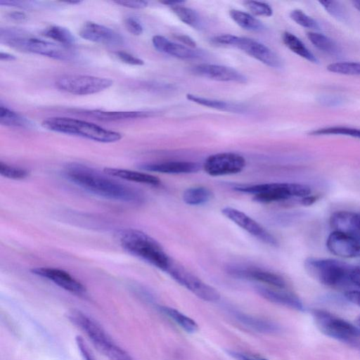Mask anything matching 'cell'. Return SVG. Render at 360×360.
I'll return each mask as SVG.
<instances>
[{"label": "cell", "instance_id": "obj_1", "mask_svg": "<svg viewBox=\"0 0 360 360\" xmlns=\"http://www.w3.org/2000/svg\"><path fill=\"white\" fill-rule=\"evenodd\" d=\"M65 175L86 191L105 198L132 203H141L144 200L143 193L136 188L122 184L82 164H69L65 167Z\"/></svg>", "mask_w": 360, "mask_h": 360}, {"label": "cell", "instance_id": "obj_2", "mask_svg": "<svg viewBox=\"0 0 360 360\" xmlns=\"http://www.w3.org/2000/svg\"><path fill=\"white\" fill-rule=\"evenodd\" d=\"M120 242L130 254L167 272L172 259L148 234L134 229H124L120 233Z\"/></svg>", "mask_w": 360, "mask_h": 360}, {"label": "cell", "instance_id": "obj_3", "mask_svg": "<svg viewBox=\"0 0 360 360\" xmlns=\"http://www.w3.org/2000/svg\"><path fill=\"white\" fill-rule=\"evenodd\" d=\"M66 316L109 360H134L129 353L114 342L100 324L85 313L74 309L70 310Z\"/></svg>", "mask_w": 360, "mask_h": 360}, {"label": "cell", "instance_id": "obj_4", "mask_svg": "<svg viewBox=\"0 0 360 360\" xmlns=\"http://www.w3.org/2000/svg\"><path fill=\"white\" fill-rule=\"evenodd\" d=\"M0 38L2 41L16 49L27 51L53 59L70 61L77 56L70 47L35 37H27L20 30L2 28Z\"/></svg>", "mask_w": 360, "mask_h": 360}, {"label": "cell", "instance_id": "obj_5", "mask_svg": "<svg viewBox=\"0 0 360 360\" xmlns=\"http://www.w3.org/2000/svg\"><path fill=\"white\" fill-rule=\"evenodd\" d=\"M41 126L52 131L81 136L101 143L120 141V132L105 129L86 121L63 117H52L44 120Z\"/></svg>", "mask_w": 360, "mask_h": 360}, {"label": "cell", "instance_id": "obj_6", "mask_svg": "<svg viewBox=\"0 0 360 360\" xmlns=\"http://www.w3.org/2000/svg\"><path fill=\"white\" fill-rule=\"evenodd\" d=\"M354 264L333 259L309 257L304 269L314 278L331 288L352 286Z\"/></svg>", "mask_w": 360, "mask_h": 360}, {"label": "cell", "instance_id": "obj_7", "mask_svg": "<svg viewBox=\"0 0 360 360\" xmlns=\"http://www.w3.org/2000/svg\"><path fill=\"white\" fill-rule=\"evenodd\" d=\"M234 189L242 193H252L255 201L262 203L285 200L291 198L302 199L311 193L310 187L297 183L261 184L237 186Z\"/></svg>", "mask_w": 360, "mask_h": 360}, {"label": "cell", "instance_id": "obj_8", "mask_svg": "<svg viewBox=\"0 0 360 360\" xmlns=\"http://www.w3.org/2000/svg\"><path fill=\"white\" fill-rule=\"evenodd\" d=\"M211 41L215 44L239 49L271 68H278L283 66V60L277 53L255 39L225 34L213 37Z\"/></svg>", "mask_w": 360, "mask_h": 360}, {"label": "cell", "instance_id": "obj_9", "mask_svg": "<svg viewBox=\"0 0 360 360\" xmlns=\"http://www.w3.org/2000/svg\"><path fill=\"white\" fill-rule=\"evenodd\" d=\"M315 324L324 335L344 342L352 343L360 338V328L326 310L311 311Z\"/></svg>", "mask_w": 360, "mask_h": 360}, {"label": "cell", "instance_id": "obj_10", "mask_svg": "<svg viewBox=\"0 0 360 360\" xmlns=\"http://www.w3.org/2000/svg\"><path fill=\"white\" fill-rule=\"evenodd\" d=\"M113 84L108 78L84 75H65L58 77L56 86L75 95H89L103 91Z\"/></svg>", "mask_w": 360, "mask_h": 360}, {"label": "cell", "instance_id": "obj_11", "mask_svg": "<svg viewBox=\"0 0 360 360\" xmlns=\"http://www.w3.org/2000/svg\"><path fill=\"white\" fill-rule=\"evenodd\" d=\"M167 273L178 283L201 300L207 302H216L220 298V294L215 288L205 283L173 260H172Z\"/></svg>", "mask_w": 360, "mask_h": 360}, {"label": "cell", "instance_id": "obj_12", "mask_svg": "<svg viewBox=\"0 0 360 360\" xmlns=\"http://www.w3.org/2000/svg\"><path fill=\"white\" fill-rule=\"evenodd\" d=\"M245 159L234 153H219L209 156L203 168L210 176H217L240 172L245 167Z\"/></svg>", "mask_w": 360, "mask_h": 360}, {"label": "cell", "instance_id": "obj_13", "mask_svg": "<svg viewBox=\"0 0 360 360\" xmlns=\"http://www.w3.org/2000/svg\"><path fill=\"white\" fill-rule=\"evenodd\" d=\"M32 272L35 275L46 278L72 294L84 297L87 295L85 286L63 269L52 267H37L32 269Z\"/></svg>", "mask_w": 360, "mask_h": 360}, {"label": "cell", "instance_id": "obj_14", "mask_svg": "<svg viewBox=\"0 0 360 360\" xmlns=\"http://www.w3.org/2000/svg\"><path fill=\"white\" fill-rule=\"evenodd\" d=\"M221 213L227 219L261 241L271 245L277 244L276 239L270 233L245 213L230 207L223 208Z\"/></svg>", "mask_w": 360, "mask_h": 360}, {"label": "cell", "instance_id": "obj_15", "mask_svg": "<svg viewBox=\"0 0 360 360\" xmlns=\"http://www.w3.org/2000/svg\"><path fill=\"white\" fill-rule=\"evenodd\" d=\"M227 272L233 277L261 282L271 287L281 289L286 287V282L283 277L264 269L233 265L227 267Z\"/></svg>", "mask_w": 360, "mask_h": 360}, {"label": "cell", "instance_id": "obj_16", "mask_svg": "<svg viewBox=\"0 0 360 360\" xmlns=\"http://www.w3.org/2000/svg\"><path fill=\"white\" fill-rule=\"evenodd\" d=\"M195 75L220 82L245 83L246 77L231 67L216 64H198L191 68Z\"/></svg>", "mask_w": 360, "mask_h": 360}, {"label": "cell", "instance_id": "obj_17", "mask_svg": "<svg viewBox=\"0 0 360 360\" xmlns=\"http://www.w3.org/2000/svg\"><path fill=\"white\" fill-rule=\"evenodd\" d=\"M82 38L105 45L119 46L124 42L123 37L110 27L94 22H86L79 30Z\"/></svg>", "mask_w": 360, "mask_h": 360}, {"label": "cell", "instance_id": "obj_18", "mask_svg": "<svg viewBox=\"0 0 360 360\" xmlns=\"http://www.w3.org/2000/svg\"><path fill=\"white\" fill-rule=\"evenodd\" d=\"M328 250L333 255L345 258L360 257V243L342 232L333 231L326 240Z\"/></svg>", "mask_w": 360, "mask_h": 360}, {"label": "cell", "instance_id": "obj_19", "mask_svg": "<svg viewBox=\"0 0 360 360\" xmlns=\"http://www.w3.org/2000/svg\"><path fill=\"white\" fill-rule=\"evenodd\" d=\"M333 231L342 232L360 243V212L341 210L334 212L330 218Z\"/></svg>", "mask_w": 360, "mask_h": 360}, {"label": "cell", "instance_id": "obj_20", "mask_svg": "<svg viewBox=\"0 0 360 360\" xmlns=\"http://www.w3.org/2000/svg\"><path fill=\"white\" fill-rule=\"evenodd\" d=\"M152 43L158 51L179 59L193 60L203 56V52L200 50L177 44L161 35L153 36Z\"/></svg>", "mask_w": 360, "mask_h": 360}, {"label": "cell", "instance_id": "obj_21", "mask_svg": "<svg viewBox=\"0 0 360 360\" xmlns=\"http://www.w3.org/2000/svg\"><path fill=\"white\" fill-rule=\"evenodd\" d=\"M257 292L265 300L298 311L304 307L300 299L294 293L285 289L269 288L262 285L255 287Z\"/></svg>", "mask_w": 360, "mask_h": 360}, {"label": "cell", "instance_id": "obj_22", "mask_svg": "<svg viewBox=\"0 0 360 360\" xmlns=\"http://www.w3.org/2000/svg\"><path fill=\"white\" fill-rule=\"evenodd\" d=\"M140 168L149 172L163 174H191L199 171L200 165L197 162L188 161H168L155 163H145Z\"/></svg>", "mask_w": 360, "mask_h": 360}, {"label": "cell", "instance_id": "obj_23", "mask_svg": "<svg viewBox=\"0 0 360 360\" xmlns=\"http://www.w3.org/2000/svg\"><path fill=\"white\" fill-rule=\"evenodd\" d=\"M80 114L93 117L100 120L116 121L128 119L143 118L153 115L150 112L143 111H104L101 110H89L79 111Z\"/></svg>", "mask_w": 360, "mask_h": 360}, {"label": "cell", "instance_id": "obj_24", "mask_svg": "<svg viewBox=\"0 0 360 360\" xmlns=\"http://www.w3.org/2000/svg\"><path fill=\"white\" fill-rule=\"evenodd\" d=\"M186 97L188 100L198 105L221 111L234 113H242L246 111V108L240 103L205 98L192 94H187Z\"/></svg>", "mask_w": 360, "mask_h": 360}, {"label": "cell", "instance_id": "obj_25", "mask_svg": "<svg viewBox=\"0 0 360 360\" xmlns=\"http://www.w3.org/2000/svg\"><path fill=\"white\" fill-rule=\"evenodd\" d=\"M104 173L110 176L151 186H158L160 184V180L157 176L144 172L108 167L104 169Z\"/></svg>", "mask_w": 360, "mask_h": 360}, {"label": "cell", "instance_id": "obj_26", "mask_svg": "<svg viewBox=\"0 0 360 360\" xmlns=\"http://www.w3.org/2000/svg\"><path fill=\"white\" fill-rule=\"evenodd\" d=\"M234 316L238 321L245 326L259 333H272L279 330L278 326L276 323L267 319L241 312L234 313Z\"/></svg>", "mask_w": 360, "mask_h": 360}, {"label": "cell", "instance_id": "obj_27", "mask_svg": "<svg viewBox=\"0 0 360 360\" xmlns=\"http://www.w3.org/2000/svg\"><path fill=\"white\" fill-rule=\"evenodd\" d=\"M307 37L310 42L319 51L334 57L342 55L340 46L328 36L319 32H307Z\"/></svg>", "mask_w": 360, "mask_h": 360}, {"label": "cell", "instance_id": "obj_28", "mask_svg": "<svg viewBox=\"0 0 360 360\" xmlns=\"http://www.w3.org/2000/svg\"><path fill=\"white\" fill-rule=\"evenodd\" d=\"M284 44L293 53L306 59L307 60L319 64L318 58L307 49L304 44L295 34L285 32L282 34Z\"/></svg>", "mask_w": 360, "mask_h": 360}, {"label": "cell", "instance_id": "obj_29", "mask_svg": "<svg viewBox=\"0 0 360 360\" xmlns=\"http://www.w3.org/2000/svg\"><path fill=\"white\" fill-rule=\"evenodd\" d=\"M229 15L238 26L244 30L261 32L265 29L264 25L259 20L248 13L231 9L229 11Z\"/></svg>", "mask_w": 360, "mask_h": 360}, {"label": "cell", "instance_id": "obj_30", "mask_svg": "<svg viewBox=\"0 0 360 360\" xmlns=\"http://www.w3.org/2000/svg\"><path fill=\"white\" fill-rule=\"evenodd\" d=\"M159 310L187 333H193L198 330V326L193 319L178 310L166 306H160Z\"/></svg>", "mask_w": 360, "mask_h": 360}, {"label": "cell", "instance_id": "obj_31", "mask_svg": "<svg viewBox=\"0 0 360 360\" xmlns=\"http://www.w3.org/2000/svg\"><path fill=\"white\" fill-rule=\"evenodd\" d=\"M41 34L67 47L74 45L76 42V37L73 34L68 28L61 26H50L45 28Z\"/></svg>", "mask_w": 360, "mask_h": 360}, {"label": "cell", "instance_id": "obj_32", "mask_svg": "<svg viewBox=\"0 0 360 360\" xmlns=\"http://www.w3.org/2000/svg\"><path fill=\"white\" fill-rule=\"evenodd\" d=\"M212 192L204 186L188 188L183 193L184 202L189 205H200L210 201L212 197Z\"/></svg>", "mask_w": 360, "mask_h": 360}, {"label": "cell", "instance_id": "obj_33", "mask_svg": "<svg viewBox=\"0 0 360 360\" xmlns=\"http://www.w3.org/2000/svg\"><path fill=\"white\" fill-rule=\"evenodd\" d=\"M0 123L8 127L31 128L33 123L26 117L1 105Z\"/></svg>", "mask_w": 360, "mask_h": 360}, {"label": "cell", "instance_id": "obj_34", "mask_svg": "<svg viewBox=\"0 0 360 360\" xmlns=\"http://www.w3.org/2000/svg\"><path fill=\"white\" fill-rule=\"evenodd\" d=\"M171 11L184 23L195 28L200 29L202 22L198 13L192 8L182 5L170 7Z\"/></svg>", "mask_w": 360, "mask_h": 360}, {"label": "cell", "instance_id": "obj_35", "mask_svg": "<svg viewBox=\"0 0 360 360\" xmlns=\"http://www.w3.org/2000/svg\"><path fill=\"white\" fill-rule=\"evenodd\" d=\"M309 134L312 136L342 135L360 139V129L345 126H333L312 130Z\"/></svg>", "mask_w": 360, "mask_h": 360}, {"label": "cell", "instance_id": "obj_36", "mask_svg": "<svg viewBox=\"0 0 360 360\" xmlns=\"http://www.w3.org/2000/svg\"><path fill=\"white\" fill-rule=\"evenodd\" d=\"M319 3L332 17L342 22H347L349 15L345 7L337 1L324 0Z\"/></svg>", "mask_w": 360, "mask_h": 360}, {"label": "cell", "instance_id": "obj_37", "mask_svg": "<svg viewBox=\"0 0 360 360\" xmlns=\"http://www.w3.org/2000/svg\"><path fill=\"white\" fill-rule=\"evenodd\" d=\"M329 72L346 75L360 76V63L358 62H338L328 65Z\"/></svg>", "mask_w": 360, "mask_h": 360}, {"label": "cell", "instance_id": "obj_38", "mask_svg": "<svg viewBox=\"0 0 360 360\" xmlns=\"http://www.w3.org/2000/svg\"><path fill=\"white\" fill-rule=\"evenodd\" d=\"M290 17L294 22L303 27L312 30L320 29V25L316 20L300 9L292 10L290 13Z\"/></svg>", "mask_w": 360, "mask_h": 360}, {"label": "cell", "instance_id": "obj_39", "mask_svg": "<svg viewBox=\"0 0 360 360\" xmlns=\"http://www.w3.org/2000/svg\"><path fill=\"white\" fill-rule=\"evenodd\" d=\"M243 4L255 15L270 17L273 14L271 7L266 3L257 1H245Z\"/></svg>", "mask_w": 360, "mask_h": 360}, {"label": "cell", "instance_id": "obj_40", "mask_svg": "<svg viewBox=\"0 0 360 360\" xmlns=\"http://www.w3.org/2000/svg\"><path fill=\"white\" fill-rule=\"evenodd\" d=\"M0 174L1 176L15 180H20L28 176V172L22 168L13 167L0 162Z\"/></svg>", "mask_w": 360, "mask_h": 360}, {"label": "cell", "instance_id": "obj_41", "mask_svg": "<svg viewBox=\"0 0 360 360\" xmlns=\"http://www.w3.org/2000/svg\"><path fill=\"white\" fill-rule=\"evenodd\" d=\"M317 102L326 107H338L344 104L345 98L338 95L321 94L316 98Z\"/></svg>", "mask_w": 360, "mask_h": 360}, {"label": "cell", "instance_id": "obj_42", "mask_svg": "<svg viewBox=\"0 0 360 360\" xmlns=\"http://www.w3.org/2000/svg\"><path fill=\"white\" fill-rule=\"evenodd\" d=\"M114 54L120 60L129 65H143L144 64L142 59L125 51H116Z\"/></svg>", "mask_w": 360, "mask_h": 360}, {"label": "cell", "instance_id": "obj_43", "mask_svg": "<svg viewBox=\"0 0 360 360\" xmlns=\"http://www.w3.org/2000/svg\"><path fill=\"white\" fill-rule=\"evenodd\" d=\"M75 342L78 351L79 352L82 360H95L87 345L82 336L77 335L75 338Z\"/></svg>", "mask_w": 360, "mask_h": 360}, {"label": "cell", "instance_id": "obj_44", "mask_svg": "<svg viewBox=\"0 0 360 360\" xmlns=\"http://www.w3.org/2000/svg\"><path fill=\"white\" fill-rule=\"evenodd\" d=\"M126 29L134 35H140L143 33V28L141 24L136 18L128 17L124 22Z\"/></svg>", "mask_w": 360, "mask_h": 360}, {"label": "cell", "instance_id": "obj_45", "mask_svg": "<svg viewBox=\"0 0 360 360\" xmlns=\"http://www.w3.org/2000/svg\"><path fill=\"white\" fill-rule=\"evenodd\" d=\"M227 353L229 354V355H230L231 356L237 360H267L266 359H264L263 357L248 354L245 352L229 350L227 351Z\"/></svg>", "mask_w": 360, "mask_h": 360}, {"label": "cell", "instance_id": "obj_46", "mask_svg": "<svg viewBox=\"0 0 360 360\" xmlns=\"http://www.w3.org/2000/svg\"><path fill=\"white\" fill-rule=\"evenodd\" d=\"M115 3L131 8H143L148 6L146 1H117Z\"/></svg>", "mask_w": 360, "mask_h": 360}, {"label": "cell", "instance_id": "obj_47", "mask_svg": "<svg viewBox=\"0 0 360 360\" xmlns=\"http://www.w3.org/2000/svg\"><path fill=\"white\" fill-rule=\"evenodd\" d=\"M174 37L181 43H182V44H184L185 46L189 48L195 49L197 46V44L195 41V40L186 34H175L174 35Z\"/></svg>", "mask_w": 360, "mask_h": 360}, {"label": "cell", "instance_id": "obj_48", "mask_svg": "<svg viewBox=\"0 0 360 360\" xmlns=\"http://www.w3.org/2000/svg\"><path fill=\"white\" fill-rule=\"evenodd\" d=\"M345 297L349 302L360 307V290H347L345 292Z\"/></svg>", "mask_w": 360, "mask_h": 360}, {"label": "cell", "instance_id": "obj_49", "mask_svg": "<svg viewBox=\"0 0 360 360\" xmlns=\"http://www.w3.org/2000/svg\"><path fill=\"white\" fill-rule=\"evenodd\" d=\"M351 285L360 288V262L354 265L351 276Z\"/></svg>", "mask_w": 360, "mask_h": 360}, {"label": "cell", "instance_id": "obj_50", "mask_svg": "<svg viewBox=\"0 0 360 360\" xmlns=\"http://www.w3.org/2000/svg\"><path fill=\"white\" fill-rule=\"evenodd\" d=\"M8 18L15 21H24L27 19V15L23 12L13 11L8 13Z\"/></svg>", "mask_w": 360, "mask_h": 360}, {"label": "cell", "instance_id": "obj_51", "mask_svg": "<svg viewBox=\"0 0 360 360\" xmlns=\"http://www.w3.org/2000/svg\"><path fill=\"white\" fill-rule=\"evenodd\" d=\"M0 59L1 60H14L16 59L15 56L13 54L5 53V52H1L0 53Z\"/></svg>", "mask_w": 360, "mask_h": 360}, {"label": "cell", "instance_id": "obj_52", "mask_svg": "<svg viewBox=\"0 0 360 360\" xmlns=\"http://www.w3.org/2000/svg\"><path fill=\"white\" fill-rule=\"evenodd\" d=\"M184 2H185L184 1H179V0H176V1H161V4H162L164 5L169 6L170 7H172V6H178V5H181Z\"/></svg>", "mask_w": 360, "mask_h": 360}, {"label": "cell", "instance_id": "obj_53", "mask_svg": "<svg viewBox=\"0 0 360 360\" xmlns=\"http://www.w3.org/2000/svg\"><path fill=\"white\" fill-rule=\"evenodd\" d=\"M354 7L360 12V0H354L352 1Z\"/></svg>", "mask_w": 360, "mask_h": 360}, {"label": "cell", "instance_id": "obj_54", "mask_svg": "<svg viewBox=\"0 0 360 360\" xmlns=\"http://www.w3.org/2000/svg\"><path fill=\"white\" fill-rule=\"evenodd\" d=\"M67 4H79L80 1H65Z\"/></svg>", "mask_w": 360, "mask_h": 360}, {"label": "cell", "instance_id": "obj_55", "mask_svg": "<svg viewBox=\"0 0 360 360\" xmlns=\"http://www.w3.org/2000/svg\"><path fill=\"white\" fill-rule=\"evenodd\" d=\"M356 323L357 326L360 328V315L356 318Z\"/></svg>", "mask_w": 360, "mask_h": 360}]
</instances>
